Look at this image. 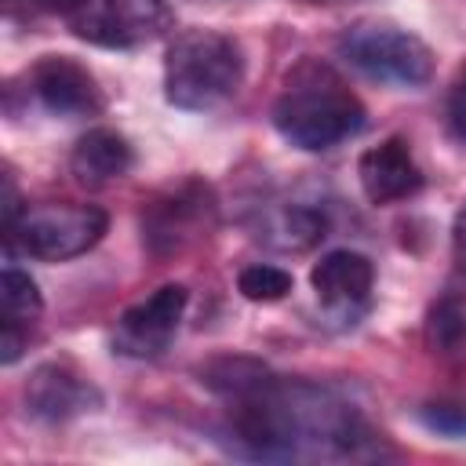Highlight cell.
Listing matches in <instances>:
<instances>
[{
    "label": "cell",
    "mask_w": 466,
    "mask_h": 466,
    "mask_svg": "<svg viewBox=\"0 0 466 466\" xmlns=\"http://www.w3.org/2000/svg\"><path fill=\"white\" fill-rule=\"evenodd\" d=\"M29 87L36 102L55 116H95L106 106L95 73L73 55H44L29 69Z\"/></svg>",
    "instance_id": "30bf717a"
},
{
    "label": "cell",
    "mask_w": 466,
    "mask_h": 466,
    "mask_svg": "<svg viewBox=\"0 0 466 466\" xmlns=\"http://www.w3.org/2000/svg\"><path fill=\"white\" fill-rule=\"evenodd\" d=\"M189 306V291L182 284H164L153 295H146L142 302L127 306L116 320V350L127 357H160L167 350V342L175 339L182 313Z\"/></svg>",
    "instance_id": "9c48e42d"
},
{
    "label": "cell",
    "mask_w": 466,
    "mask_h": 466,
    "mask_svg": "<svg viewBox=\"0 0 466 466\" xmlns=\"http://www.w3.org/2000/svg\"><path fill=\"white\" fill-rule=\"evenodd\" d=\"M244 84V51L229 33L186 29L164 55V95L175 109L208 113L229 102Z\"/></svg>",
    "instance_id": "3957f363"
},
{
    "label": "cell",
    "mask_w": 466,
    "mask_h": 466,
    "mask_svg": "<svg viewBox=\"0 0 466 466\" xmlns=\"http://www.w3.org/2000/svg\"><path fill=\"white\" fill-rule=\"evenodd\" d=\"M258 237H266L280 251H309L328 237V215L313 204H280L262 222Z\"/></svg>",
    "instance_id": "9a60e30c"
},
{
    "label": "cell",
    "mask_w": 466,
    "mask_h": 466,
    "mask_svg": "<svg viewBox=\"0 0 466 466\" xmlns=\"http://www.w3.org/2000/svg\"><path fill=\"white\" fill-rule=\"evenodd\" d=\"M200 382L226 400L218 441L237 455L273 462H360L386 455L382 433L320 382L273 375L251 357H218L200 368Z\"/></svg>",
    "instance_id": "6da1fadb"
},
{
    "label": "cell",
    "mask_w": 466,
    "mask_h": 466,
    "mask_svg": "<svg viewBox=\"0 0 466 466\" xmlns=\"http://www.w3.org/2000/svg\"><path fill=\"white\" fill-rule=\"evenodd\" d=\"M419 419H422L426 430H433L441 437H451V441H462L466 437V404L433 400V404H422L419 408Z\"/></svg>",
    "instance_id": "e0dca14e"
},
{
    "label": "cell",
    "mask_w": 466,
    "mask_h": 466,
    "mask_svg": "<svg viewBox=\"0 0 466 466\" xmlns=\"http://www.w3.org/2000/svg\"><path fill=\"white\" fill-rule=\"evenodd\" d=\"M339 58L360 76L390 87H426L433 76V51L422 36L382 18H360L335 40Z\"/></svg>",
    "instance_id": "277c9868"
},
{
    "label": "cell",
    "mask_w": 466,
    "mask_h": 466,
    "mask_svg": "<svg viewBox=\"0 0 466 466\" xmlns=\"http://www.w3.org/2000/svg\"><path fill=\"white\" fill-rule=\"evenodd\" d=\"M215 226V193L200 178L167 186L142 208V244L153 258H171L208 237Z\"/></svg>",
    "instance_id": "8992f818"
},
{
    "label": "cell",
    "mask_w": 466,
    "mask_h": 466,
    "mask_svg": "<svg viewBox=\"0 0 466 466\" xmlns=\"http://www.w3.org/2000/svg\"><path fill=\"white\" fill-rule=\"evenodd\" d=\"M451 251H455V262H459V269L466 273V204L459 208V215H455V226H451Z\"/></svg>",
    "instance_id": "d6986e66"
},
{
    "label": "cell",
    "mask_w": 466,
    "mask_h": 466,
    "mask_svg": "<svg viewBox=\"0 0 466 466\" xmlns=\"http://www.w3.org/2000/svg\"><path fill=\"white\" fill-rule=\"evenodd\" d=\"M66 18L76 40L106 51L153 44L171 25V11L164 0H84Z\"/></svg>",
    "instance_id": "52a82bcc"
},
{
    "label": "cell",
    "mask_w": 466,
    "mask_h": 466,
    "mask_svg": "<svg viewBox=\"0 0 466 466\" xmlns=\"http://www.w3.org/2000/svg\"><path fill=\"white\" fill-rule=\"evenodd\" d=\"M109 229V215L98 204H36L4 229L7 255L40 262H69L91 251Z\"/></svg>",
    "instance_id": "5b68a950"
},
{
    "label": "cell",
    "mask_w": 466,
    "mask_h": 466,
    "mask_svg": "<svg viewBox=\"0 0 466 466\" xmlns=\"http://www.w3.org/2000/svg\"><path fill=\"white\" fill-rule=\"evenodd\" d=\"M25 4H33V7H40V11H58V15H73L84 0H25Z\"/></svg>",
    "instance_id": "ffe728a7"
},
{
    "label": "cell",
    "mask_w": 466,
    "mask_h": 466,
    "mask_svg": "<svg viewBox=\"0 0 466 466\" xmlns=\"http://www.w3.org/2000/svg\"><path fill=\"white\" fill-rule=\"evenodd\" d=\"M291 288H295V277L269 262H251L237 273V291L248 302H280L291 295Z\"/></svg>",
    "instance_id": "2e32d148"
},
{
    "label": "cell",
    "mask_w": 466,
    "mask_h": 466,
    "mask_svg": "<svg viewBox=\"0 0 466 466\" xmlns=\"http://www.w3.org/2000/svg\"><path fill=\"white\" fill-rule=\"evenodd\" d=\"M444 113H448V127H451V135H455L459 142H466V66H459V73L451 76Z\"/></svg>",
    "instance_id": "ac0fdd59"
},
{
    "label": "cell",
    "mask_w": 466,
    "mask_h": 466,
    "mask_svg": "<svg viewBox=\"0 0 466 466\" xmlns=\"http://www.w3.org/2000/svg\"><path fill=\"white\" fill-rule=\"evenodd\" d=\"M357 178H360L364 197L379 208L411 200L426 186V175H422L408 138H400V135H390L379 146H368L357 160Z\"/></svg>",
    "instance_id": "8fae6325"
},
{
    "label": "cell",
    "mask_w": 466,
    "mask_h": 466,
    "mask_svg": "<svg viewBox=\"0 0 466 466\" xmlns=\"http://www.w3.org/2000/svg\"><path fill=\"white\" fill-rule=\"evenodd\" d=\"M25 411L40 422H69L102 404V393L69 364H40L25 382Z\"/></svg>",
    "instance_id": "7c38bea8"
},
{
    "label": "cell",
    "mask_w": 466,
    "mask_h": 466,
    "mask_svg": "<svg viewBox=\"0 0 466 466\" xmlns=\"http://www.w3.org/2000/svg\"><path fill=\"white\" fill-rule=\"evenodd\" d=\"M44 313V299L36 280L18 269V266H4L0 277V360L11 368L22 350L29 346V331Z\"/></svg>",
    "instance_id": "4fadbf2b"
},
{
    "label": "cell",
    "mask_w": 466,
    "mask_h": 466,
    "mask_svg": "<svg viewBox=\"0 0 466 466\" xmlns=\"http://www.w3.org/2000/svg\"><path fill=\"white\" fill-rule=\"evenodd\" d=\"M368 124V109L342 73L324 58H299L273 98V127L284 142L306 153H324Z\"/></svg>",
    "instance_id": "7a4b0ae2"
},
{
    "label": "cell",
    "mask_w": 466,
    "mask_h": 466,
    "mask_svg": "<svg viewBox=\"0 0 466 466\" xmlns=\"http://www.w3.org/2000/svg\"><path fill=\"white\" fill-rule=\"evenodd\" d=\"M135 167V149L116 127H91L76 138L69 153V171L80 186L98 189L124 178Z\"/></svg>",
    "instance_id": "5bb4252c"
},
{
    "label": "cell",
    "mask_w": 466,
    "mask_h": 466,
    "mask_svg": "<svg viewBox=\"0 0 466 466\" xmlns=\"http://www.w3.org/2000/svg\"><path fill=\"white\" fill-rule=\"evenodd\" d=\"M313 295L328 320L339 328H353L368 309H371V291H375V266L368 255L353 248H335L320 255L309 269Z\"/></svg>",
    "instance_id": "ba28073f"
}]
</instances>
